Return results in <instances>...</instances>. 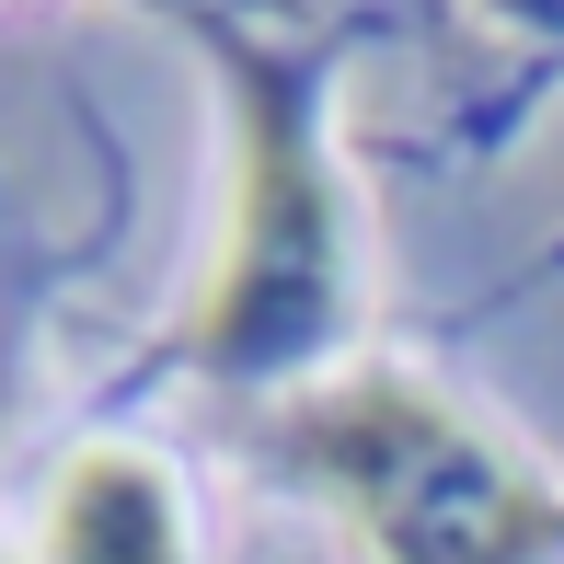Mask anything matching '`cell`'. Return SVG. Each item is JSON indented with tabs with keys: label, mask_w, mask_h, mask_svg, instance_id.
I'll list each match as a JSON object with an SVG mask.
<instances>
[{
	"label": "cell",
	"mask_w": 564,
	"mask_h": 564,
	"mask_svg": "<svg viewBox=\"0 0 564 564\" xmlns=\"http://www.w3.org/2000/svg\"><path fill=\"white\" fill-rule=\"evenodd\" d=\"M276 449L369 530L380 564H542L553 542V496L415 380H335L276 415Z\"/></svg>",
	"instance_id": "obj_1"
},
{
	"label": "cell",
	"mask_w": 564,
	"mask_h": 564,
	"mask_svg": "<svg viewBox=\"0 0 564 564\" xmlns=\"http://www.w3.org/2000/svg\"><path fill=\"white\" fill-rule=\"evenodd\" d=\"M335 323V196H323L300 93L265 58L242 69V219H230V265L196 312L208 369H289Z\"/></svg>",
	"instance_id": "obj_2"
},
{
	"label": "cell",
	"mask_w": 564,
	"mask_h": 564,
	"mask_svg": "<svg viewBox=\"0 0 564 564\" xmlns=\"http://www.w3.org/2000/svg\"><path fill=\"white\" fill-rule=\"evenodd\" d=\"M46 564H185V519H173L162 460L82 449L46 496Z\"/></svg>",
	"instance_id": "obj_3"
}]
</instances>
